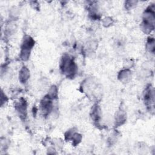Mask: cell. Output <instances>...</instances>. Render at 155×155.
Instances as JSON below:
<instances>
[{
	"label": "cell",
	"mask_w": 155,
	"mask_h": 155,
	"mask_svg": "<svg viewBox=\"0 0 155 155\" xmlns=\"http://www.w3.org/2000/svg\"><path fill=\"white\" fill-rule=\"evenodd\" d=\"M34 43L35 42L33 39L30 36H27L25 38L21 47V58L22 60L26 61L28 59L30 51L34 45Z\"/></svg>",
	"instance_id": "1"
},
{
	"label": "cell",
	"mask_w": 155,
	"mask_h": 155,
	"mask_svg": "<svg viewBox=\"0 0 155 155\" xmlns=\"http://www.w3.org/2000/svg\"><path fill=\"white\" fill-rule=\"evenodd\" d=\"M61 68L62 71L70 75H73L76 71V67L74 62L68 56H64L62 59Z\"/></svg>",
	"instance_id": "2"
},
{
	"label": "cell",
	"mask_w": 155,
	"mask_h": 155,
	"mask_svg": "<svg viewBox=\"0 0 155 155\" xmlns=\"http://www.w3.org/2000/svg\"><path fill=\"white\" fill-rule=\"evenodd\" d=\"M50 97L48 96V97H45L41 103V108L42 112L45 114L49 113L52 107V103L50 100Z\"/></svg>",
	"instance_id": "3"
},
{
	"label": "cell",
	"mask_w": 155,
	"mask_h": 155,
	"mask_svg": "<svg viewBox=\"0 0 155 155\" xmlns=\"http://www.w3.org/2000/svg\"><path fill=\"white\" fill-rule=\"evenodd\" d=\"M29 76H30L29 70L25 67H23L22 68L19 74L20 81L22 82H25L28 79Z\"/></svg>",
	"instance_id": "4"
},
{
	"label": "cell",
	"mask_w": 155,
	"mask_h": 155,
	"mask_svg": "<svg viewBox=\"0 0 155 155\" xmlns=\"http://www.w3.org/2000/svg\"><path fill=\"white\" fill-rule=\"evenodd\" d=\"M144 98H145V101L147 102V104H150V106H151V104L154 103V94L151 88H148L146 90Z\"/></svg>",
	"instance_id": "5"
},
{
	"label": "cell",
	"mask_w": 155,
	"mask_h": 155,
	"mask_svg": "<svg viewBox=\"0 0 155 155\" xmlns=\"http://www.w3.org/2000/svg\"><path fill=\"white\" fill-rule=\"evenodd\" d=\"M17 107V110L18 111L19 113V114L22 116H25L26 114V109H27V105L26 102L24 101V99H22L19 104H18Z\"/></svg>",
	"instance_id": "6"
},
{
	"label": "cell",
	"mask_w": 155,
	"mask_h": 155,
	"mask_svg": "<svg viewBox=\"0 0 155 155\" xmlns=\"http://www.w3.org/2000/svg\"><path fill=\"white\" fill-rule=\"evenodd\" d=\"M48 96L51 99V98H55L57 96V88L55 86H53L51 89L50 90Z\"/></svg>",
	"instance_id": "7"
}]
</instances>
